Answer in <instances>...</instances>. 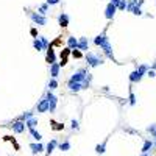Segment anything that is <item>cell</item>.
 I'll return each instance as SVG.
<instances>
[{"mask_svg": "<svg viewBox=\"0 0 156 156\" xmlns=\"http://www.w3.org/2000/svg\"><path fill=\"white\" fill-rule=\"evenodd\" d=\"M61 2V0H46V3L48 5V6H53V5H58Z\"/></svg>", "mask_w": 156, "mask_h": 156, "instance_id": "obj_33", "label": "cell"}, {"mask_svg": "<svg viewBox=\"0 0 156 156\" xmlns=\"http://www.w3.org/2000/svg\"><path fill=\"white\" fill-rule=\"evenodd\" d=\"M77 48L80 50V52H87L89 50V41H87V38H80L78 39V44H77Z\"/></svg>", "mask_w": 156, "mask_h": 156, "instance_id": "obj_6", "label": "cell"}, {"mask_svg": "<svg viewBox=\"0 0 156 156\" xmlns=\"http://www.w3.org/2000/svg\"><path fill=\"white\" fill-rule=\"evenodd\" d=\"M25 122H22V120H16L14 124H13V131L16 133V134H22V133L25 131Z\"/></svg>", "mask_w": 156, "mask_h": 156, "instance_id": "obj_7", "label": "cell"}, {"mask_svg": "<svg viewBox=\"0 0 156 156\" xmlns=\"http://www.w3.org/2000/svg\"><path fill=\"white\" fill-rule=\"evenodd\" d=\"M102 48H103L105 55H106L108 58H111V59H113V46H111V44H109V41H108L106 44H105V46H103Z\"/></svg>", "mask_w": 156, "mask_h": 156, "instance_id": "obj_16", "label": "cell"}, {"mask_svg": "<svg viewBox=\"0 0 156 156\" xmlns=\"http://www.w3.org/2000/svg\"><path fill=\"white\" fill-rule=\"evenodd\" d=\"M30 19L33 20V24L38 25V27H46L47 25V17L46 16H42V14H39V13H35V11H30Z\"/></svg>", "mask_w": 156, "mask_h": 156, "instance_id": "obj_2", "label": "cell"}, {"mask_svg": "<svg viewBox=\"0 0 156 156\" xmlns=\"http://www.w3.org/2000/svg\"><path fill=\"white\" fill-rule=\"evenodd\" d=\"M67 87H69L70 92H80L83 89V84L78 81H67Z\"/></svg>", "mask_w": 156, "mask_h": 156, "instance_id": "obj_10", "label": "cell"}, {"mask_svg": "<svg viewBox=\"0 0 156 156\" xmlns=\"http://www.w3.org/2000/svg\"><path fill=\"white\" fill-rule=\"evenodd\" d=\"M119 2H120V0H111V3H113V5H117Z\"/></svg>", "mask_w": 156, "mask_h": 156, "instance_id": "obj_39", "label": "cell"}, {"mask_svg": "<svg viewBox=\"0 0 156 156\" xmlns=\"http://www.w3.org/2000/svg\"><path fill=\"white\" fill-rule=\"evenodd\" d=\"M72 56H74V58H77V59H80V58L83 56V53H81L78 48H75V50H72Z\"/></svg>", "mask_w": 156, "mask_h": 156, "instance_id": "obj_30", "label": "cell"}, {"mask_svg": "<svg viewBox=\"0 0 156 156\" xmlns=\"http://www.w3.org/2000/svg\"><path fill=\"white\" fill-rule=\"evenodd\" d=\"M38 38H39V41H41V44H42V48L47 50L48 46H50V44H48V39H47L46 36H38Z\"/></svg>", "mask_w": 156, "mask_h": 156, "instance_id": "obj_25", "label": "cell"}, {"mask_svg": "<svg viewBox=\"0 0 156 156\" xmlns=\"http://www.w3.org/2000/svg\"><path fill=\"white\" fill-rule=\"evenodd\" d=\"M106 42H108V38H106V35H105V33H102V35H97L95 38H94V44H95L97 47H100V48H102Z\"/></svg>", "mask_w": 156, "mask_h": 156, "instance_id": "obj_8", "label": "cell"}, {"mask_svg": "<svg viewBox=\"0 0 156 156\" xmlns=\"http://www.w3.org/2000/svg\"><path fill=\"white\" fill-rule=\"evenodd\" d=\"M153 137L156 139V128H155V131H153Z\"/></svg>", "mask_w": 156, "mask_h": 156, "instance_id": "obj_40", "label": "cell"}, {"mask_svg": "<svg viewBox=\"0 0 156 156\" xmlns=\"http://www.w3.org/2000/svg\"><path fill=\"white\" fill-rule=\"evenodd\" d=\"M152 147H153V142L152 141H145L144 142V147H142V153H148Z\"/></svg>", "mask_w": 156, "mask_h": 156, "instance_id": "obj_24", "label": "cell"}, {"mask_svg": "<svg viewBox=\"0 0 156 156\" xmlns=\"http://www.w3.org/2000/svg\"><path fill=\"white\" fill-rule=\"evenodd\" d=\"M155 147H156V144H155Z\"/></svg>", "mask_w": 156, "mask_h": 156, "instance_id": "obj_42", "label": "cell"}, {"mask_svg": "<svg viewBox=\"0 0 156 156\" xmlns=\"http://www.w3.org/2000/svg\"><path fill=\"white\" fill-rule=\"evenodd\" d=\"M86 75H87V69H78L77 72H74V74L70 75L69 81H78V83H81L83 80H84Z\"/></svg>", "mask_w": 156, "mask_h": 156, "instance_id": "obj_3", "label": "cell"}, {"mask_svg": "<svg viewBox=\"0 0 156 156\" xmlns=\"http://www.w3.org/2000/svg\"><path fill=\"white\" fill-rule=\"evenodd\" d=\"M30 148H31V153L33 155H39V153H42L44 152V145L42 144H30Z\"/></svg>", "mask_w": 156, "mask_h": 156, "instance_id": "obj_12", "label": "cell"}, {"mask_svg": "<svg viewBox=\"0 0 156 156\" xmlns=\"http://www.w3.org/2000/svg\"><path fill=\"white\" fill-rule=\"evenodd\" d=\"M47 11H48V5H47V3L39 5V8H38V13H39V14L46 16V14H47Z\"/></svg>", "mask_w": 156, "mask_h": 156, "instance_id": "obj_23", "label": "cell"}, {"mask_svg": "<svg viewBox=\"0 0 156 156\" xmlns=\"http://www.w3.org/2000/svg\"><path fill=\"white\" fill-rule=\"evenodd\" d=\"M131 13L134 14V16H142V9H141V6H137V5H136V6L133 8V11H131Z\"/></svg>", "mask_w": 156, "mask_h": 156, "instance_id": "obj_32", "label": "cell"}, {"mask_svg": "<svg viewBox=\"0 0 156 156\" xmlns=\"http://www.w3.org/2000/svg\"><path fill=\"white\" fill-rule=\"evenodd\" d=\"M145 75H148L150 78H153V77H156V72H155V69H152V70H150V69H148Z\"/></svg>", "mask_w": 156, "mask_h": 156, "instance_id": "obj_36", "label": "cell"}, {"mask_svg": "<svg viewBox=\"0 0 156 156\" xmlns=\"http://www.w3.org/2000/svg\"><path fill=\"white\" fill-rule=\"evenodd\" d=\"M86 63L89 67H97V66L103 64V56H100L97 53H92V52H87L86 53Z\"/></svg>", "mask_w": 156, "mask_h": 156, "instance_id": "obj_1", "label": "cell"}, {"mask_svg": "<svg viewBox=\"0 0 156 156\" xmlns=\"http://www.w3.org/2000/svg\"><path fill=\"white\" fill-rule=\"evenodd\" d=\"M33 47H35V50H38V52H42V44H41V41H39V38H35L33 39Z\"/></svg>", "mask_w": 156, "mask_h": 156, "instance_id": "obj_21", "label": "cell"}, {"mask_svg": "<svg viewBox=\"0 0 156 156\" xmlns=\"http://www.w3.org/2000/svg\"><path fill=\"white\" fill-rule=\"evenodd\" d=\"M59 70H61V66L58 63L50 64V77L52 78H58L59 77Z\"/></svg>", "mask_w": 156, "mask_h": 156, "instance_id": "obj_11", "label": "cell"}, {"mask_svg": "<svg viewBox=\"0 0 156 156\" xmlns=\"http://www.w3.org/2000/svg\"><path fill=\"white\" fill-rule=\"evenodd\" d=\"M36 125H38V119H36L35 116H33V117H30V119H27V120H25V126L28 128V130H30V128H35Z\"/></svg>", "mask_w": 156, "mask_h": 156, "instance_id": "obj_17", "label": "cell"}, {"mask_svg": "<svg viewBox=\"0 0 156 156\" xmlns=\"http://www.w3.org/2000/svg\"><path fill=\"white\" fill-rule=\"evenodd\" d=\"M30 35H31L33 38H38V28H36V27H33V28L30 30Z\"/></svg>", "mask_w": 156, "mask_h": 156, "instance_id": "obj_35", "label": "cell"}, {"mask_svg": "<svg viewBox=\"0 0 156 156\" xmlns=\"http://www.w3.org/2000/svg\"><path fill=\"white\" fill-rule=\"evenodd\" d=\"M58 147H59L61 152H67V150H70V142L69 141H64V142L58 144Z\"/></svg>", "mask_w": 156, "mask_h": 156, "instance_id": "obj_22", "label": "cell"}, {"mask_svg": "<svg viewBox=\"0 0 156 156\" xmlns=\"http://www.w3.org/2000/svg\"><path fill=\"white\" fill-rule=\"evenodd\" d=\"M36 111H38V114H42V113H47L48 111V102L44 97L39 100V103L36 105Z\"/></svg>", "mask_w": 156, "mask_h": 156, "instance_id": "obj_5", "label": "cell"}, {"mask_svg": "<svg viewBox=\"0 0 156 156\" xmlns=\"http://www.w3.org/2000/svg\"><path fill=\"white\" fill-rule=\"evenodd\" d=\"M130 105H136V95L133 94V91L130 92Z\"/></svg>", "mask_w": 156, "mask_h": 156, "instance_id": "obj_34", "label": "cell"}, {"mask_svg": "<svg viewBox=\"0 0 156 156\" xmlns=\"http://www.w3.org/2000/svg\"><path fill=\"white\" fill-rule=\"evenodd\" d=\"M56 147H58V141H56V139L50 141V142L47 144V155H50V153H52V152H53V150L56 148Z\"/></svg>", "mask_w": 156, "mask_h": 156, "instance_id": "obj_18", "label": "cell"}, {"mask_svg": "<svg viewBox=\"0 0 156 156\" xmlns=\"http://www.w3.org/2000/svg\"><path fill=\"white\" fill-rule=\"evenodd\" d=\"M155 128H156V126H155V125H152V126H148V128H147V130H148L150 133H152V134H153V131H155Z\"/></svg>", "mask_w": 156, "mask_h": 156, "instance_id": "obj_38", "label": "cell"}, {"mask_svg": "<svg viewBox=\"0 0 156 156\" xmlns=\"http://www.w3.org/2000/svg\"><path fill=\"white\" fill-rule=\"evenodd\" d=\"M116 13H117V6L109 2V3L106 5V8H105V17H106L108 20H111V19H114Z\"/></svg>", "mask_w": 156, "mask_h": 156, "instance_id": "obj_4", "label": "cell"}, {"mask_svg": "<svg viewBox=\"0 0 156 156\" xmlns=\"http://www.w3.org/2000/svg\"><path fill=\"white\" fill-rule=\"evenodd\" d=\"M30 117H33V113L31 111H27V113H24L20 117H19V120H22V122H25L27 119H30Z\"/></svg>", "mask_w": 156, "mask_h": 156, "instance_id": "obj_28", "label": "cell"}, {"mask_svg": "<svg viewBox=\"0 0 156 156\" xmlns=\"http://www.w3.org/2000/svg\"><path fill=\"white\" fill-rule=\"evenodd\" d=\"M105 150H106V142H103V144H98V145L95 147V152L98 155H103L105 153Z\"/></svg>", "mask_w": 156, "mask_h": 156, "instance_id": "obj_26", "label": "cell"}, {"mask_svg": "<svg viewBox=\"0 0 156 156\" xmlns=\"http://www.w3.org/2000/svg\"><path fill=\"white\" fill-rule=\"evenodd\" d=\"M141 78H142V74L139 70H134V72H131V75H130V81L131 83H139Z\"/></svg>", "mask_w": 156, "mask_h": 156, "instance_id": "obj_15", "label": "cell"}, {"mask_svg": "<svg viewBox=\"0 0 156 156\" xmlns=\"http://www.w3.org/2000/svg\"><path fill=\"white\" fill-rule=\"evenodd\" d=\"M69 16L66 14V13H59V16H58V25L61 27V28H66V27L69 25Z\"/></svg>", "mask_w": 156, "mask_h": 156, "instance_id": "obj_9", "label": "cell"}, {"mask_svg": "<svg viewBox=\"0 0 156 156\" xmlns=\"http://www.w3.org/2000/svg\"><path fill=\"white\" fill-rule=\"evenodd\" d=\"M53 128H55V130H63V125H61V124H56V122H53Z\"/></svg>", "mask_w": 156, "mask_h": 156, "instance_id": "obj_37", "label": "cell"}, {"mask_svg": "<svg viewBox=\"0 0 156 156\" xmlns=\"http://www.w3.org/2000/svg\"><path fill=\"white\" fill-rule=\"evenodd\" d=\"M77 44H78V39H77L75 36H69V38H67V48L75 50V48H77Z\"/></svg>", "mask_w": 156, "mask_h": 156, "instance_id": "obj_14", "label": "cell"}, {"mask_svg": "<svg viewBox=\"0 0 156 156\" xmlns=\"http://www.w3.org/2000/svg\"><path fill=\"white\" fill-rule=\"evenodd\" d=\"M47 63H48V66L53 64V63H56V55H55V52H53L52 47L47 50Z\"/></svg>", "mask_w": 156, "mask_h": 156, "instance_id": "obj_13", "label": "cell"}, {"mask_svg": "<svg viewBox=\"0 0 156 156\" xmlns=\"http://www.w3.org/2000/svg\"><path fill=\"white\" fill-rule=\"evenodd\" d=\"M142 156H150L148 153H142Z\"/></svg>", "mask_w": 156, "mask_h": 156, "instance_id": "obj_41", "label": "cell"}, {"mask_svg": "<svg viewBox=\"0 0 156 156\" xmlns=\"http://www.w3.org/2000/svg\"><path fill=\"white\" fill-rule=\"evenodd\" d=\"M126 3H128L126 0H120V2L117 3L116 6H117V9H120V11H125V9H126Z\"/></svg>", "mask_w": 156, "mask_h": 156, "instance_id": "obj_27", "label": "cell"}, {"mask_svg": "<svg viewBox=\"0 0 156 156\" xmlns=\"http://www.w3.org/2000/svg\"><path fill=\"white\" fill-rule=\"evenodd\" d=\"M56 87H58L56 78H50L48 83H47V89H48V91H53V89H56Z\"/></svg>", "mask_w": 156, "mask_h": 156, "instance_id": "obj_19", "label": "cell"}, {"mask_svg": "<svg viewBox=\"0 0 156 156\" xmlns=\"http://www.w3.org/2000/svg\"><path fill=\"white\" fill-rule=\"evenodd\" d=\"M70 128H72V130H74V131H77L78 130V128H80V122H78V120H72L70 122Z\"/></svg>", "mask_w": 156, "mask_h": 156, "instance_id": "obj_29", "label": "cell"}, {"mask_svg": "<svg viewBox=\"0 0 156 156\" xmlns=\"http://www.w3.org/2000/svg\"><path fill=\"white\" fill-rule=\"evenodd\" d=\"M30 134L33 136V139H35V141H41V139H42V134H41V133H38L36 130H35V128H30Z\"/></svg>", "mask_w": 156, "mask_h": 156, "instance_id": "obj_20", "label": "cell"}, {"mask_svg": "<svg viewBox=\"0 0 156 156\" xmlns=\"http://www.w3.org/2000/svg\"><path fill=\"white\" fill-rule=\"evenodd\" d=\"M137 70L141 72L142 75H145V74H147V70H148V66H147V64H142V66H139V67H137Z\"/></svg>", "mask_w": 156, "mask_h": 156, "instance_id": "obj_31", "label": "cell"}]
</instances>
